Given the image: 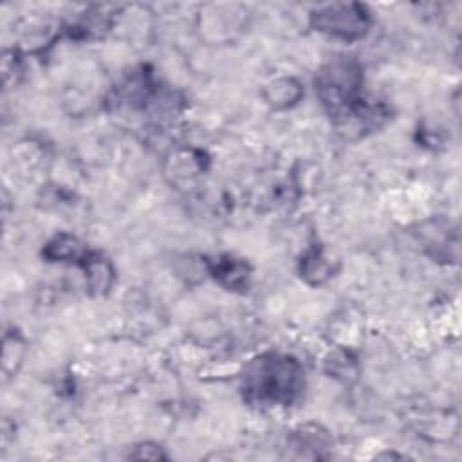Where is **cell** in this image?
Returning <instances> with one entry per match:
<instances>
[{"label":"cell","instance_id":"obj_1","mask_svg":"<svg viewBox=\"0 0 462 462\" xmlns=\"http://www.w3.org/2000/svg\"><path fill=\"white\" fill-rule=\"evenodd\" d=\"M298 375V366L289 357H262L245 372V390L258 401L287 402L296 393Z\"/></svg>","mask_w":462,"mask_h":462},{"label":"cell","instance_id":"obj_2","mask_svg":"<svg viewBox=\"0 0 462 462\" xmlns=\"http://www.w3.org/2000/svg\"><path fill=\"white\" fill-rule=\"evenodd\" d=\"M359 88V70L350 61H334L319 72L318 92L334 112L346 110Z\"/></svg>","mask_w":462,"mask_h":462},{"label":"cell","instance_id":"obj_3","mask_svg":"<svg viewBox=\"0 0 462 462\" xmlns=\"http://www.w3.org/2000/svg\"><path fill=\"white\" fill-rule=\"evenodd\" d=\"M366 14L359 5H332L316 14L319 31L350 40L366 31Z\"/></svg>","mask_w":462,"mask_h":462}]
</instances>
